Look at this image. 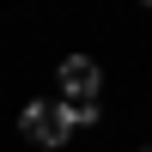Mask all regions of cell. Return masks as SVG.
Listing matches in <instances>:
<instances>
[{
  "mask_svg": "<svg viewBox=\"0 0 152 152\" xmlns=\"http://www.w3.org/2000/svg\"><path fill=\"white\" fill-rule=\"evenodd\" d=\"M18 134H24L31 146H43V152L67 146V140H73V104H67V97H43V104H24V110H18Z\"/></svg>",
  "mask_w": 152,
  "mask_h": 152,
  "instance_id": "1",
  "label": "cell"
},
{
  "mask_svg": "<svg viewBox=\"0 0 152 152\" xmlns=\"http://www.w3.org/2000/svg\"><path fill=\"white\" fill-rule=\"evenodd\" d=\"M55 85L67 91V104H97V91H104V67H97L91 55H67L55 67Z\"/></svg>",
  "mask_w": 152,
  "mask_h": 152,
  "instance_id": "2",
  "label": "cell"
},
{
  "mask_svg": "<svg viewBox=\"0 0 152 152\" xmlns=\"http://www.w3.org/2000/svg\"><path fill=\"white\" fill-rule=\"evenodd\" d=\"M97 116H104L97 104H73V134H79V128H97Z\"/></svg>",
  "mask_w": 152,
  "mask_h": 152,
  "instance_id": "3",
  "label": "cell"
},
{
  "mask_svg": "<svg viewBox=\"0 0 152 152\" xmlns=\"http://www.w3.org/2000/svg\"><path fill=\"white\" fill-rule=\"evenodd\" d=\"M140 6H152V0H140Z\"/></svg>",
  "mask_w": 152,
  "mask_h": 152,
  "instance_id": "4",
  "label": "cell"
},
{
  "mask_svg": "<svg viewBox=\"0 0 152 152\" xmlns=\"http://www.w3.org/2000/svg\"><path fill=\"white\" fill-rule=\"evenodd\" d=\"M146 152H152V146H146Z\"/></svg>",
  "mask_w": 152,
  "mask_h": 152,
  "instance_id": "5",
  "label": "cell"
}]
</instances>
